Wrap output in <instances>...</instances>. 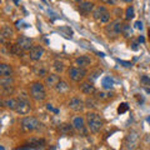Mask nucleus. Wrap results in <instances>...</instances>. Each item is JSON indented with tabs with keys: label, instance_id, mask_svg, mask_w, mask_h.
Returning a JSON list of instances; mask_svg holds the SVG:
<instances>
[{
	"label": "nucleus",
	"instance_id": "obj_41",
	"mask_svg": "<svg viewBox=\"0 0 150 150\" xmlns=\"http://www.w3.org/2000/svg\"><path fill=\"white\" fill-rule=\"evenodd\" d=\"M149 39H150V29H149Z\"/></svg>",
	"mask_w": 150,
	"mask_h": 150
},
{
	"label": "nucleus",
	"instance_id": "obj_9",
	"mask_svg": "<svg viewBox=\"0 0 150 150\" xmlns=\"http://www.w3.org/2000/svg\"><path fill=\"white\" fill-rule=\"evenodd\" d=\"M40 121L34 116H25L21 120V128L25 131H34L40 128Z\"/></svg>",
	"mask_w": 150,
	"mask_h": 150
},
{
	"label": "nucleus",
	"instance_id": "obj_24",
	"mask_svg": "<svg viewBox=\"0 0 150 150\" xmlns=\"http://www.w3.org/2000/svg\"><path fill=\"white\" fill-rule=\"evenodd\" d=\"M74 126L73 124L70 125V124H63L62 126H60V133L64 134V135H73L74 133Z\"/></svg>",
	"mask_w": 150,
	"mask_h": 150
},
{
	"label": "nucleus",
	"instance_id": "obj_36",
	"mask_svg": "<svg viewBox=\"0 0 150 150\" xmlns=\"http://www.w3.org/2000/svg\"><path fill=\"white\" fill-rule=\"evenodd\" d=\"M46 108H48V110H50V111H54L55 114H58V110H56V109H54V108L51 106L50 104H48V105H46Z\"/></svg>",
	"mask_w": 150,
	"mask_h": 150
},
{
	"label": "nucleus",
	"instance_id": "obj_34",
	"mask_svg": "<svg viewBox=\"0 0 150 150\" xmlns=\"http://www.w3.org/2000/svg\"><path fill=\"white\" fill-rule=\"evenodd\" d=\"M101 74V70H96V71H94L93 74H91V76H90V79H91V81L93 80H95V79L99 76V75Z\"/></svg>",
	"mask_w": 150,
	"mask_h": 150
},
{
	"label": "nucleus",
	"instance_id": "obj_14",
	"mask_svg": "<svg viewBox=\"0 0 150 150\" xmlns=\"http://www.w3.org/2000/svg\"><path fill=\"white\" fill-rule=\"evenodd\" d=\"M13 36H14L13 29L10 26H8V25H4L1 28V33H0V41H1V44H5V41L10 40Z\"/></svg>",
	"mask_w": 150,
	"mask_h": 150
},
{
	"label": "nucleus",
	"instance_id": "obj_18",
	"mask_svg": "<svg viewBox=\"0 0 150 150\" xmlns=\"http://www.w3.org/2000/svg\"><path fill=\"white\" fill-rule=\"evenodd\" d=\"M90 64H91V59L89 58L88 55H81V56H78V58L75 59V65H76V67L88 68Z\"/></svg>",
	"mask_w": 150,
	"mask_h": 150
},
{
	"label": "nucleus",
	"instance_id": "obj_4",
	"mask_svg": "<svg viewBox=\"0 0 150 150\" xmlns=\"http://www.w3.org/2000/svg\"><path fill=\"white\" fill-rule=\"evenodd\" d=\"M46 148V142L43 138H30L26 142V144L19 146L18 150H34V149H45Z\"/></svg>",
	"mask_w": 150,
	"mask_h": 150
},
{
	"label": "nucleus",
	"instance_id": "obj_29",
	"mask_svg": "<svg viewBox=\"0 0 150 150\" xmlns=\"http://www.w3.org/2000/svg\"><path fill=\"white\" fill-rule=\"evenodd\" d=\"M123 35H124L125 38H129V36L133 35V31H131L129 24H124V28H123Z\"/></svg>",
	"mask_w": 150,
	"mask_h": 150
},
{
	"label": "nucleus",
	"instance_id": "obj_19",
	"mask_svg": "<svg viewBox=\"0 0 150 150\" xmlns=\"http://www.w3.org/2000/svg\"><path fill=\"white\" fill-rule=\"evenodd\" d=\"M1 103H3L4 106L8 108V109H10V110H15L16 106H18V99H14V98H10V96H8L6 99H4Z\"/></svg>",
	"mask_w": 150,
	"mask_h": 150
},
{
	"label": "nucleus",
	"instance_id": "obj_6",
	"mask_svg": "<svg viewBox=\"0 0 150 150\" xmlns=\"http://www.w3.org/2000/svg\"><path fill=\"white\" fill-rule=\"evenodd\" d=\"M31 106H30V101L29 99H28V95L24 93H21L20 95H19L18 98V106L15 111L18 112V114H21V115H25L28 114V112L30 111Z\"/></svg>",
	"mask_w": 150,
	"mask_h": 150
},
{
	"label": "nucleus",
	"instance_id": "obj_22",
	"mask_svg": "<svg viewBox=\"0 0 150 150\" xmlns=\"http://www.w3.org/2000/svg\"><path fill=\"white\" fill-rule=\"evenodd\" d=\"M0 75L1 76H13V68L8 64H0Z\"/></svg>",
	"mask_w": 150,
	"mask_h": 150
},
{
	"label": "nucleus",
	"instance_id": "obj_25",
	"mask_svg": "<svg viewBox=\"0 0 150 150\" xmlns=\"http://www.w3.org/2000/svg\"><path fill=\"white\" fill-rule=\"evenodd\" d=\"M96 106H98V101L93 96H89L85 100V108H88V109H95Z\"/></svg>",
	"mask_w": 150,
	"mask_h": 150
},
{
	"label": "nucleus",
	"instance_id": "obj_28",
	"mask_svg": "<svg viewBox=\"0 0 150 150\" xmlns=\"http://www.w3.org/2000/svg\"><path fill=\"white\" fill-rule=\"evenodd\" d=\"M135 16V11H134V8L133 6H129L128 9H126V11H125V18H126V20H131Z\"/></svg>",
	"mask_w": 150,
	"mask_h": 150
},
{
	"label": "nucleus",
	"instance_id": "obj_31",
	"mask_svg": "<svg viewBox=\"0 0 150 150\" xmlns=\"http://www.w3.org/2000/svg\"><path fill=\"white\" fill-rule=\"evenodd\" d=\"M140 81H142L143 85H145V86H150V78L146 76V75H143V76L140 78Z\"/></svg>",
	"mask_w": 150,
	"mask_h": 150
},
{
	"label": "nucleus",
	"instance_id": "obj_38",
	"mask_svg": "<svg viewBox=\"0 0 150 150\" xmlns=\"http://www.w3.org/2000/svg\"><path fill=\"white\" fill-rule=\"evenodd\" d=\"M139 41H142V43H144V38H143V36H140V38H139Z\"/></svg>",
	"mask_w": 150,
	"mask_h": 150
},
{
	"label": "nucleus",
	"instance_id": "obj_20",
	"mask_svg": "<svg viewBox=\"0 0 150 150\" xmlns=\"http://www.w3.org/2000/svg\"><path fill=\"white\" fill-rule=\"evenodd\" d=\"M0 86H1V89L13 88L14 86L13 76H0Z\"/></svg>",
	"mask_w": 150,
	"mask_h": 150
},
{
	"label": "nucleus",
	"instance_id": "obj_21",
	"mask_svg": "<svg viewBox=\"0 0 150 150\" xmlns=\"http://www.w3.org/2000/svg\"><path fill=\"white\" fill-rule=\"evenodd\" d=\"M8 49H9V53L13 54V55H16V56H23V53H24V50H23L18 44H9Z\"/></svg>",
	"mask_w": 150,
	"mask_h": 150
},
{
	"label": "nucleus",
	"instance_id": "obj_2",
	"mask_svg": "<svg viewBox=\"0 0 150 150\" xmlns=\"http://www.w3.org/2000/svg\"><path fill=\"white\" fill-rule=\"evenodd\" d=\"M123 28H124L123 21L120 19H115V20L108 23V25L105 26V34L110 39H115L120 34H123Z\"/></svg>",
	"mask_w": 150,
	"mask_h": 150
},
{
	"label": "nucleus",
	"instance_id": "obj_1",
	"mask_svg": "<svg viewBox=\"0 0 150 150\" xmlns=\"http://www.w3.org/2000/svg\"><path fill=\"white\" fill-rule=\"evenodd\" d=\"M86 124H88L89 130H90L93 134L99 133L103 128V125H104L100 115L96 114V112H93V111H89L86 114Z\"/></svg>",
	"mask_w": 150,
	"mask_h": 150
},
{
	"label": "nucleus",
	"instance_id": "obj_12",
	"mask_svg": "<svg viewBox=\"0 0 150 150\" xmlns=\"http://www.w3.org/2000/svg\"><path fill=\"white\" fill-rule=\"evenodd\" d=\"M16 44L20 46V48L24 50V51H29L33 46V40L30 39V38H28V36H24V35H21V36H19L18 39H16Z\"/></svg>",
	"mask_w": 150,
	"mask_h": 150
},
{
	"label": "nucleus",
	"instance_id": "obj_27",
	"mask_svg": "<svg viewBox=\"0 0 150 150\" xmlns=\"http://www.w3.org/2000/svg\"><path fill=\"white\" fill-rule=\"evenodd\" d=\"M103 88L106 89V90H110V89L112 88V79L109 78V76L103 79Z\"/></svg>",
	"mask_w": 150,
	"mask_h": 150
},
{
	"label": "nucleus",
	"instance_id": "obj_13",
	"mask_svg": "<svg viewBox=\"0 0 150 150\" xmlns=\"http://www.w3.org/2000/svg\"><path fill=\"white\" fill-rule=\"evenodd\" d=\"M69 108L74 111H83L85 108V101H83L80 98H73L69 101Z\"/></svg>",
	"mask_w": 150,
	"mask_h": 150
},
{
	"label": "nucleus",
	"instance_id": "obj_40",
	"mask_svg": "<svg viewBox=\"0 0 150 150\" xmlns=\"http://www.w3.org/2000/svg\"><path fill=\"white\" fill-rule=\"evenodd\" d=\"M148 121H149V123H150V116H149V118H148Z\"/></svg>",
	"mask_w": 150,
	"mask_h": 150
},
{
	"label": "nucleus",
	"instance_id": "obj_8",
	"mask_svg": "<svg viewBox=\"0 0 150 150\" xmlns=\"http://www.w3.org/2000/svg\"><path fill=\"white\" fill-rule=\"evenodd\" d=\"M139 143V134L137 130H131L130 133H128V135L124 139L123 143V148L124 149H135L138 146Z\"/></svg>",
	"mask_w": 150,
	"mask_h": 150
},
{
	"label": "nucleus",
	"instance_id": "obj_7",
	"mask_svg": "<svg viewBox=\"0 0 150 150\" xmlns=\"http://www.w3.org/2000/svg\"><path fill=\"white\" fill-rule=\"evenodd\" d=\"M71 124L74 126V129L76 133H79L83 137H86L88 135V124H86V120L83 118V116H74L73 120H71Z\"/></svg>",
	"mask_w": 150,
	"mask_h": 150
},
{
	"label": "nucleus",
	"instance_id": "obj_10",
	"mask_svg": "<svg viewBox=\"0 0 150 150\" xmlns=\"http://www.w3.org/2000/svg\"><path fill=\"white\" fill-rule=\"evenodd\" d=\"M69 78L71 79L73 81H76V83H80L81 80H84L86 76V70L85 68H80V67H73L69 69Z\"/></svg>",
	"mask_w": 150,
	"mask_h": 150
},
{
	"label": "nucleus",
	"instance_id": "obj_3",
	"mask_svg": "<svg viewBox=\"0 0 150 150\" xmlns=\"http://www.w3.org/2000/svg\"><path fill=\"white\" fill-rule=\"evenodd\" d=\"M110 13L104 5L95 6V9L93 10V18L94 20L100 23V24H108L110 21Z\"/></svg>",
	"mask_w": 150,
	"mask_h": 150
},
{
	"label": "nucleus",
	"instance_id": "obj_17",
	"mask_svg": "<svg viewBox=\"0 0 150 150\" xmlns=\"http://www.w3.org/2000/svg\"><path fill=\"white\" fill-rule=\"evenodd\" d=\"M80 91L83 94H85V95H93L94 93H95V86H94L93 83H81L80 84Z\"/></svg>",
	"mask_w": 150,
	"mask_h": 150
},
{
	"label": "nucleus",
	"instance_id": "obj_32",
	"mask_svg": "<svg viewBox=\"0 0 150 150\" xmlns=\"http://www.w3.org/2000/svg\"><path fill=\"white\" fill-rule=\"evenodd\" d=\"M128 109H129L128 104H126V103H123V104H120V106L118 108V112H119V114H123V112L128 111Z\"/></svg>",
	"mask_w": 150,
	"mask_h": 150
},
{
	"label": "nucleus",
	"instance_id": "obj_39",
	"mask_svg": "<svg viewBox=\"0 0 150 150\" xmlns=\"http://www.w3.org/2000/svg\"><path fill=\"white\" fill-rule=\"evenodd\" d=\"M75 1H76V3H78V4H80V3H81V1H84V0H75Z\"/></svg>",
	"mask_w": 150,
	"mask_h": 150
},
{
	"label": "nucleus",
	"instance_id": "obj_15",
	"mask_svg": "<svg viewBox=\"0 0 150 150\" xmlns=\"http://www.w3.org/2000/svg\"><path fill=\"white\" fill-rule=\"evenodd\" d=\"M78 9L83 15H88V14L93 13L95 6H94V4L90 3V1H81L80 4H78Z\"/></svg>",
	"mask_w": 150,
	"mask_h": 150
},
{
	"label": "nucleus",
	"instance_id": "obj_30",
	"mask_svg": "<svg viewBox=\"0 0 150 150\" xmlns=\"http://www.w3.org/2000/svg\"><path fill=\"white\" fill-rule=\"evenodd\" d=\"M34 71L38 76H45V75H48V71H46L45 68H35Z\"/></svg>",
	"mask_w": 150,
	"mask_h": 150
},
{
	"label": "nucleus",
	"instance_id": "obj_42",
	"mask_svg": "<svg viewBox=\"0 0 150 150\" xmlns=\"http://www.w3.org/2000/svg\"><path fill=\"white\" fill-rule=\"evenodd\" d=\"M125 1H133V0H125Z\"/></svg>",
	"mask_w": 150,
	"mask_h": 150
},
{
	"label": "nucleus",
	"instance_id": "obj_16",
	"mask_svg": "<svg viewBox=\"0 0 150 150\" xmlns=\"http://www.w3.org/2000/svg\"><path fill=\"white\" fill-rule=\"evenodd\" d=\"M60 81V76L58 75V73L55 74H48L45 76V85L48 88H55L56 84Z\"/></svg>",
	"mask_w": 150,
	"mask_h": 150
},
{
	"label": "nucleus",
	"instance_id": "obj_35",
	"mask_svg": "<svg viewBox=\"0 0 150 150\" xmlns=\"http://www.w3.org/2000/svg\"><path fill=\"white\" fill-rule=\"evenodd\" d=\"M135 28L139 29V30H143V23L142 21H137L135 23Z\"/></svg>",
	"mask_w": 150,
	"mask_h": 150
},
{
	"label": "nucleus",
	"instance_id": "obj_11",
	"mask_svg": "<svg viewBox=\"0 0 150 150\" xmlns=\"http://www.w3.org/2000/svg\"><path fill=\"white\" fill-rule=\"evenodd\" d=\"M44 53H45V50H44L43 46L35 45V46H33V48L29 50V56H30L31 60H34V62H39V60L43 58Z\"/></svg>",
	"mask_w": 150,
	"mask_h": 150
},
{
	"label": "nucleus",
	"instance_id": "obj_33",
	"mask_svg": "<svg viewBox=\"0 0 150 150\" xmlns=\"http://www.w3.org/2000/svg\"><path fill=\"white\" fill-rule=\"evenodd\" d=\"M100 1L106 4V5H115V4L118 3V0H100Z\"/></svg>",
	"mask_w": 150,
	"mask_h": 150
},
{
	"label": "nucleus",
	"instance_id": "obj_23",
	"mask_svg": "<svg viewBox=\"0 0 150 150\" xmlns=\"http://www.w3.org/2000/svg\"><path fill=\"white\" fill-rule=\"evenodd\" d=\"M55 89H56V91H58L59 94H65V93L69 91V85H68V84L65 83V81L60 80L58 84H56Z\"/></svg>",
	"mask_w": 150,
	"mask_h": 150
},
{
	"label": "nucleus",
	"instance_id": "obj_26",
	"mask_svg": "<svg viewBox=\"0 0 150 150\" xmlns=\"http://www.w3.org/2000/svg\"><path fill=\"white\" fill-rule=\"evenodd\" d=\"M53 69L55 70V73H63L64 71V64L62 62H59V60H55L53 63Z\"/></svg>",
	"mask_w": 150,
	"mask_h": 150
},
{
	"label": "nucleus",
	"instance_id": "obj_5",
	"mask_svg": "<svg viewBox=\"0 0 150 150\" xmlns=\"http://www.w3.org/2000/svg\"><path fill=\"white\" fill-rule=\"evenodd\" d=\"M30 96L36 101H43L46 98V91L43 84L33 83L30 85Z\"/></svg>",
	"mask_w": 150,
	"mask_h": 150
},
{
	"label": "nucleus",
	"instance_id": "obj_37",
	"mask_svg": "<svg viewBox=\"0 0 150 150\" xmlns=\"http://www.w3.org/2000/svg\"><path fill=\"white\" fill-rule=\"evenodd\" d=\"M131 49H133V50H138V44L133 43V44H131Z\"/></svg>",
	"mask_w": 150,
	"mask_h": 150
}]
</instances>
